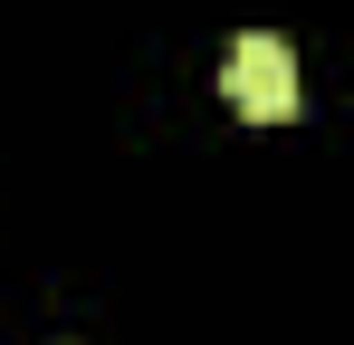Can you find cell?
I'll return each mask as SVG.
<instances>
[{"label": "cell", "mask_w": 354, "mask_h": 345, "mask_svg": "<svg viewBox=\"0 0 354 345\" xmlns=\"http://www.w3.org/2000/svg\"><path fill=\"white\" fill-rule=\"evenodd\" d=\"M221 87H230V106L249 115V125H288L297 115V48L259 29V39L230 48V77H221Z\"/></svg>", "instance_id": "1"}]
</instances>
